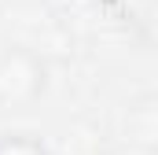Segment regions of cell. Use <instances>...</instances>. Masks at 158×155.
Wrapping results in <instances>:
<instances>
[{"label": "cell", "instance_id": "cell-1", "mask_svg": "<svg viewBox=\"0 0 158 155\" xmlns=\"http://www.w3.org/2000/svg\"><path fill=\"white\" fill-rule=\"evenodd\" d=\"M48 89V63L30 48L0 52V107L22 111L33 107Z\"/></svg>", "mask_w": 158, "mask_h": 155}, {"label": "cell", "instance_id": "cell-2", "mask_svg": "<svg viewBox=\"0 0 158 155\" xmlns=\"http://www.w3.org/2000/svg\"><path fill=\"white\" fill-rule=\"evenodd\" d=\"M0 155H52L37 133H0Z\"/></svg>", "mask_w": 158, "mask_h": 155}, {"label": "cell", "instance_id": "cell-3", "mask_svg": "<svg viewBox=\"0 0 158 155\" xmlns=\"http://www.w3.org/2000/svg\"><path fill=\"white\" fill-rule=\"evenodd\" d=\"M129 133H132L140 144H158V104H147V107L132 111Z\"/></svg>", "mask_w": 158, "mask_h": 155}]
</instances>
